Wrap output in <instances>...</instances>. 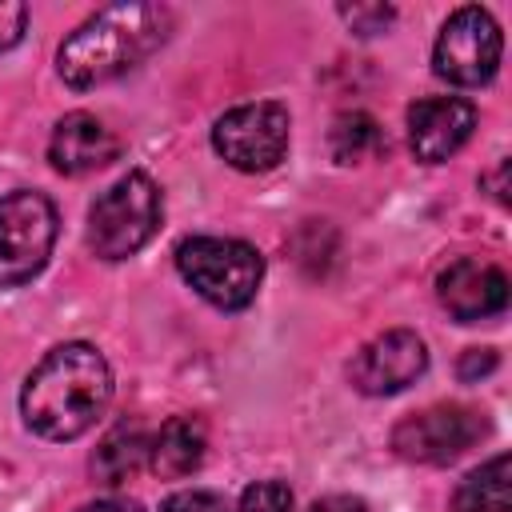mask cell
I'll list each match as a JSON object with an SVG mask.
<instances>
[{
  "label": "cell",
  "instance_id": "8",
  "mask_svg": "<svg viewBox=\"0 0 512 512\" xmlns=\"http://www.w3.org/2000/svg\"><path fill=\"white\" fill-rule=\"evenodd\" d=\"M488 432V420L468 404H432L416 416H404L392 428L396 456L412 464H452L464 456L480 436Z\"/></svg>",
  "mask_w": 512,
  "mask_h": 512
},
{
  "label": "cell",
  "instance_id": "6",
  "mask_svg": "<svg viewBox=\"0 0 512 512\" xmlns=\"http://www.w3.org/2000/svg\"><path fill=\"white\" fill-rule=\"evenodd\" d=\"M500 48H504V40H500L492 12L468 4L444 20L436 48H432V68L440 80H448L456 88H480L496 76Z\"/></svg>",
  "mask_w": 512,
  "mask_h": 512
},
{
  "label": "cell",
  "instance_id": "7",
  "mask_svg": "<svg viewBox=\"0 0 512 512\" xmlns=\"http://www.w3.org/2000/svg\"><path fill=\"white\" fill-rule=\"evenodd\" d=\"M288 128V112L276 100L236 104L212 124V148L236 172H268L288 152Z\"/></svg>",
  "mask_w": 512,
  "mask_h": 512
},
{
  "label": "cell",
  "instance_id": "13",
  "mask_svg": "<svg viewBox=\"0 0 512 512\" xmlns=\"http://www.w3.org/2000/svg\"><path fill=\"white\" fill-rule=\"evenodd\" d=\"M208 448V432L196 416H172L152 440H148V468L164 480H180L200 468Z\"/></svg>",
  "mask_w": 512,
  "mask_h": 512
},
{
  "label": "cell",
  "instance_id": "22",
  "mask_svg": "<svg viewBox=\"0 0 512 512\" xmlns=\"http://www.w3.org/2000/svg\"><path fill=\"white\" fill-rule=\"evenodd\" d=\"M308 512H368L360 496H348V492H332V496H320Z\"/></svg>",
  "mask_w": 512,
  "mask_h": 512
},
{
  "label": "cell",
  "instance_id": "3",
  "mask_svg": "<svg viewBox=\"0 0 512 512\" xmlns=\"http://www.w3.org/2000/svg\"><path fill=\"white\" fill-rule=\"evenodd\" d=\"M176 268L212 308H248L264 280V256L228 236H188L176 244Z\"/></svg>",
  "mask_w": 512,
  "mask_h": 512
},
{
  "label": "cell",
  "instance_id": "2",
  "mask_svg": "<svg viewBox=\"0 0 512 512\" xmlns=\"http://www.w3.org/2000/svg\"><path fill=\"white\" fill-rule=\"evenodd\" d=\"M172 32V12L164 4H112L88 16L56 52L60 80L68 88L108 84L136 64H144Z\"/></svg>",
  "mask_w": 512,
  "mask_h": 512
},
{
  "label": "cell",
  "instance_id": "9",
  "mask_svg": "<svg viewBox=\"0 0 512 512\" xmlns=\"http://www.w3.org/2000/svg\"><path fill=\"white\" fill-rule=\"evenodd\" d=\"M428 368V348L412 328H388L372 336L348 364V380L364 396H392L416 384Z\"/></svg>",
  "mask_w": 512,
  "mask_h": 512
},
{
  "label": "cell",
  "instance_id": "18",
  "mask_svg": "<svg viewBox=\"0 0 512 512\" xmlns=\"http://www.w3.org/2000/svg\"><path fill=\"white\" fill-rule=\"evenodd\" d=\"M340 16L352 24V32H360V36H376V32H384V24L396 16L388 4H340Z\"/></svg>",
  "mask_w": 512,
  "mask_h": 512
},
{
  "label": "cell",
  "instance_id": "14",
  "mask_svg": "<svg viewBox=\"0 0 512 512\" xmlns=\"http://www.w3.org/2000/svg\"><path fill=\"white\" fill-rule=\"evenodd\" d=\"M456 512H512V460L500 452L488 464L472 468L456 496H452Z\"/></svg>",
  "mask_w": 512,
  "mask_h": 512
},
{
  "label": "cell",
  "instance_id": "4",
  "mask_svg": "<svg viewBox=\"0 0 512 512\" xmlns=\"http://www.w3.org/2000/svg\"><path fill=\"white\" fill-rule=\"evenodd\" d=\"M164 196L148 172H128L88 208V248L100 260L136 256L160 228Z\"/></svg>",
  "mask_w": 512,
  "mask_h": 512
},
{
  "label": "cell",
  "instance_id": "10",
  "mask_svg": "<svg viewBox=\"0 0 512 512\" xmlns=\"http://www.w3.org/2000/svg\"><path fill=\"white\" fill-rule=\"evenodd\" d=\"M436 296L452 320L476 324L508 308V276L480 256H460L436 276Z\"/></svg>",
  "mask_w": 512,
  "mask_h": 512
},
{
  "label": "cell",
  "instance_id": "17",
  "mask_svg": "<svg viewBox=\"0 0 512 512\" xmlns=\"http://www.w3.org/2000/svg\"><path fill=\"white\" fill-rule=\"evenodd\" d=\"M236 512H292V492L280 480H256L240 492Z\"/></svg>",
  "mask_w": 512,
  "mask_h": 512
},
{
  "label": "cell",
  "instance_id": "12",
  "mask_svg": "<svg viewBox=\"0 0 512 512\" xmlns=\"http://www.w3.org/2000/svg\"><path fill=\"white\" fill-rule=\"evenodd\" d=\"M120 156V140L112 136V128H104V120H96L92 112H68L52 140H48V160L56 172L64 176H84L96 172L104 164H112Z\"/></svg>",
  "mask_w": 512,
  "mask_h": 512
},
{
  "label": "cell",
  "instance_id": "15",
  "mask_svg": "<svg viewBox=\"0 0 512 512\" xmlns=\"http://www.w3.org/2000/svg\"><path fill=\"white\" fill-rule=\"evenodd\" d=\"M144 464H148V436L140 432V424H116L92 456V476L100 484H124Z\"/></svg>",
  "mask_w": 512,
  "mask_h": 512
},
{
  "label": "cell",
  "instance_id": "20",
  "mask_svg": "<svg viewBox=\"0 0 512 512\" xmlns=\"http://www.w3.org/2000/svg\"><path fill=\"white\" fill-rule=\"evenodd\" d=\"M24 28H28V8L16 0H0V52L20 44Z\"/></svg>",
  "mask_w": 512,
  "mask_h": 512
},
{
  "label": "cell",
  "instance_id": "19",
  "mask_svg": "<svg viewBox=\"0 0 512 512\" xmlns=\"http://www.w3.org/2000/svg\"><path fill=\"white\" fill-rule=\"evenodd\" d=\"M160 512H228L224 500L216 492H204V488H192V492H176L160 504Z\"/></svg>",
  "mask_w": 512,
  "mask_h": 512
},
{
  "label": "cell",
  "instance_id": "5",
  "mask_svg": "<svg viewBox=\"0 0 512 512\" xmlns=\"http://www.w3.org/2000/svg\"><path fill=\"white\" fill-rule=\"evenodd\" d=\"M56 244V208L44 192H12L0 200V288H20L48 264Z\"/></svg>",
  "mask_w": 512,
  "mask_h": 512
},
{
  "label": "cell",
  "instance_id": "23",
  "mask_svg": "<svg viewBox=\"0 0 512 512\" xmlns=\"http://www.w3.org/2000/svg\"><path fill=\"white\" fill-rule=\"evenodd\" d=\"M80 512H144L136 500H128V496H104V500H92V504H84Z\"/></svg>",
  "mask_w": 512,
  "mask_h": 512
},
{
  "label": "cell",
  "instance_id": "11",
  "mask_svg": "<svg viewBox=\"0 0 512 512\" xmlns=\"http://www.w3.org/2000/svg\"><path fill=\"white\" fill-rule=\"evenodd\" d=\"M476 128V108L464 96H428L408 108V144L424 164H444L468 144Z\"/></svg>",
  "mask_w": 512,
  "mask_h": 512
},
{
  "label": "cell",
  "instance_id": "1",
  "mask_svg": "<svg viewBox=\"0 0 512 512\" xmlns=\"http://www.w3.org/2000/svg\"><path fill=\"white\" fill-rule=\"evenodd\" d=\"M112 400V368L92 344H60L52 348L24 380L20 412L24 424L44 440H76L84 436Z\"/></svg>",
  "mask_w": 512,
  "mask_h": 512
},
{
  "label": "cell",
  "instance_id": "16",
  "mask_svg": "<svg viewBox=\"0 0 512 512\" xmlns=\"http://www.w3.org/2000/svg\"><path fill=\"white\" fill-rule=\"evenodd\" d=\"M328 148L340 164H360L376 152H384V132L368 112H340L328 132Z\"/></svg>",
  "mask_w": 512,
  "mask_h": 512
},
{
  "label": "cell",
  "instance_id": "21",
  "mask_svg": "<svg viewBox=\"0 0 512 512\" xmlns=\"http://www.w3.org/2000/svg\"><path fill=\"white\" fill-rule=\"evenodd\" d=\"M496 368V352L492 348H468L460 360V380H480Z\"/></svg>",
  "mask_w": 512,
  "mask_h": 512
}]
</instances>
